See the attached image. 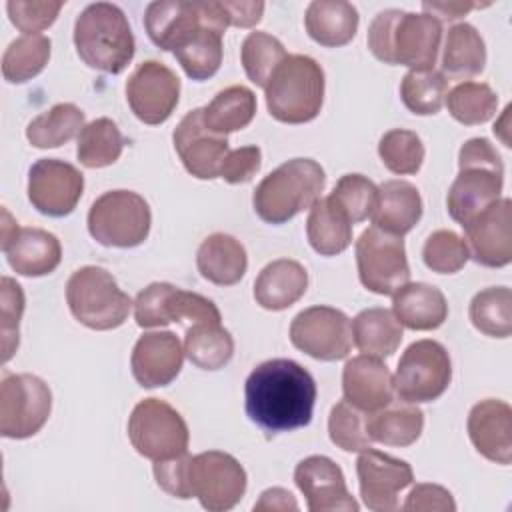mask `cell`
Instances as JSON below:
<instances>
[{
	"instance_id": "cell-41",
	"label": "cell",
	"mask_w": 512,
	"mask_h": 512,
	"mask_svg": "<svg viewBox=\"0 0 512 512\" xmlns=\"http://www.w3.org/2000/svg\"><path fill=\"white\" fill-rule=\"evenodd\" d=\"M50 38L24 34L8 44L2 56V76L10 84H22L38 76L50 60Z\"/></svg>"
},
{
	"instance_id": "cell-42",
	"label": "cell",
	"mask_w": 512,
	"mask_h": 512,
	"mask_svg": "<svg viewBox=\"0 0 512 512\" xmlns=\"http://www.w3.org/2000/svg\"><path fill=\"white\" fill-rule=\"evenodd\" d=\"M124 150L120 128L110 118H96L88 122L76 144V156L86 168H104L114 164Z\"/></svg>"
},
{
	"instance_id": "cell-24",
	"label": "cell",
	"mask_w": 512,
	"mask_h": 512,
	"mask_svg": "<svg viewBox=\"0 0 512 512\" xmlns=\"http://www.w3.org/2000/svg\"><path fill=\"white\" fill-rule=\"evenodd\" d=\"M182 362L184 350L174 332H146L132 348L130 368L142 388H158L180 374Z\"/></svg>"
},
{
	"instance_id": "cell-26",
	"label": "cell",
	"mask_w": 512,
	"mask_h": 512,
	"mask_svg": "<svg viewBox=\"0 0 512 512\" xmlns=\"http://www.w3.org/2000/svg\"><path fill=\"white\" fill-rule=\"evenodd\" d=\"M344 400L362 412H378L392 404L394 386L388 366L374 356H354L342 370Z\"/></svg>"
},
{
	"instance_id": "cell-33",
	"label": "cell",
	"mask_w": 512,
	"mask_h": 512,
	"mask_svg": "<svg viewBox=\"0 0 512 512\" xmlns=\"http://www.w3.org/2000/svg\"><path fill=\"white\" fill-rule=\"evenodd\" d=\"M402 324L388 308H366L352 320V340L356 348L374 358L392 356L402 342Z\"/></svg>"
},
{
	"instance_id": "cell-53",
	"label": "cell",
	"mask_w": 512,
	"mask_h": 512,
	"mask_svg": "<svg viewBox=\"0 0 512 512\" xmlns=\"http://www.w3.org/2000/svg\"><path fill=\"white\" fill-rule=\"evenodd\" d=\"M262 164V152L258 146H242L236 150H230L222 162L220 178H224L228 184H244L254 178V174L260 170Z\"/></svg>"
},
{
	"instance_id": "cell-56",
	"label": "cell",
	"mask_w": 512,
	"mask_h": 512,
	"mask_svg": "<svg viewBox=\"0 0 512 512\" xmlns=\"http://www.w3.org/2000/svg\"><path fill=\"white\" fill-rule=\"evenodd\" d=\"M474 8H480V4H474V2H430V0L422 2L424 14L434 16L440 24L442 22L458 20V18L466 16Z\"/></svg>"
},
{
	"instance_id": "cell-45",
	"label": "cell",
	"mask_w": 512,
	"mask_h": 512,
	"mask_svg": "<svg viewBox=\"0 0 512 512\" xmlns=\"http://www.w3.org/2000/svg\"><path fill=\"white\" fill-rule=\"evenodd\" d=\"M286 48L278 38L266 32H250L240 48V60L246 76L256 84L266 88L272 72L286 58Z\"/></svg>"
},
{
	"instance_id": "cell-50",
	"label": "cell",
	"mask_w": 512,
	"mask_h": 512,
	"mask_svg": "<svg viewBox=\"0 0 512 512\" xmlns=\"http://www.w3.org/2000/svg\"><path fill=\"white\" fill-rule=\"evenodd\" d=\"M24 312L22 286L4 276L0 282V320H2V360L8 362L18 348V324Z\"/></svg>"
},
{
	"instance_id": "cell-13",
	"label": "cell",
	"mask_w": 512,
	"mask_h": 512,
	"mask_svg": "<svg viewBox=\"0 0 512 512\" xmlns=\"http://www.w3.org/2000/svg\"><path fill=\"white\" fill-rule=\"evenodd\" d=\"M190 494L204 510L224 512L234 508L246 492V470L226 452L208 450L190 456L188 464Z\"/></svg>"
},
{
	"instance_id": "cell-23",
	"label": "cell",
	"mask_w": 512,
	"mask_h": 512,
	"mask_svg": "<svg viewBox=\"0 0 512 512\" xmlns=\"http://www.w3.org/2000/svg\"><path fill=\"white\" fill-rule=\"evenodd\" d=\"M2 224V252L10 268L20 276H46L54 272L62 260L60 240L42 228H20L6 218Z\"/></svg>"
},
{
	"instance_id": "cell-15",
	"label": "cell",
	"mask_w": 512,
	"mask_h": 512,
	"mask_svg": "<svg viewBox=\"0 0 512 512\" xmlns=\"http://www.w3.org/2000/svg\"><path fill=\"white\" fill-rule=\"evenodd\" d=\"M290 342L316 360L336 362L352 350V322L338 308L310 306L294 316Z\"/></svg>"
},
{
	"instance_id": "cell-29",
	"label": "cell",
	"mask_w": 512,
	"mask_h": 512,
	"mask_svg": "<svg viewBox=\"0 0 512 512\" xmlns=\"http://www.w3.org/2000/svg\"><path fill=\"white\" fill-rule=\"evenodd\" d=\"M422 218V196L418 188L406 180H386L378 188V206L372 214L376 228L404 236Z\"/></svg>"
},
{
	"instance_id": "cell-12",
	"label": "cell",
	"mask_w": 512,
	"mask_h": 512,
	"mask_svg": "<svg viewBox=\"0 0 512 512\" xmlns=\"http://www.w3.org/2000/svg\"><path fill=\"white\" fill-rule=\"evenodd\" d=\"M354 250L358 276L366 290L380 296H392L410 280L402 236L372 226L360 234Z\"/></svg>"
},
{
	"instance_id": "cell-3",
	"label": "cell",
	"mask_w": 512,
	"mask_h": 512,
	"mask_svg": "<svg viewBox=\"0 0 512 512\" xmlns=\"http://www.w3.org/2000/svg\"><path fill=\"white\" fill-rule=\"evenodd\" d=\"M74 46L86 66L120 74L134 58L136 42L122 8L112 2H96L78 14Z\"/></svg>"
},
{
	"instance_id": "cell-37",
	"label": "cell",
	"mask_w": 512,
	"mask_h": 512,
	"mask_svg": "<svg viewBox=\"0 0 512 512\" xmlns=\"http://www.w3.org/2000/svg\"><path fill=\"white\" fill-rule=\"evenodd\" d=\"M424 428V412L414 406H386L372 416H366V430L372 442L386 446H410L414 444Z\"/></svg>"
},
{
	"instance_id": "cell-46",
	"label": "cell",
	"mask_w": 512,
	"mask_h": 512,
	"mask_svg": "<svg viewBox=\"0 0 512 512\" xmlns=\"http://www.w3.org/2000/svg\"><path fill=\"white\" fill-rule=\"evenodd\" d=\"M382 164L394 174H416L424 162V144L412 130H388L378 142Z\"/></svg>"
},
{
	"instance_id": "cell-47",
	"label": "cell",
	"mask_w": 512,
	"mask_h": 512,
	"mask_svg": "<svg viewBox=\"0 0 512 512\" xmlns=\"http://www.w3.org/2000/svg\"><path fill=\"white\" fill-rule=\"evenodd\" d=\"M330 200L352 224H358L372 218L378 206V186L362 174H344L330 192Z\"/></svg>"
},
{
	"instance_id": "cell-19",
	"label": "cell",
	"mask_w": 512,
	"mask_h": 512,
	"mask_svg": "<svg viewBox=\"0 0 512 512\" xmlns=\"http://www.w3.org/2000/svg\"><path fill=\"white\" fill-rule=\"evenodd\" d=\"M356 474L362 502L374 512L398 510V494L414 482L412 466L406 460L374 448L362 450L356 460Z\"/></svg>"
},
{
	"instance_id": "cell-16",
	"label": "cell",
	"mask_w": 512,
	"mask_h": 512,
	"mask_svg": "<svg viewBox=\"0 0 512 512\" xmlns=\"http://www.w3.org/2000/svg\"><path fill=\"white\" fill-rule=\"evenodd\" d=\"M230 26L224 2H202V20L174 46L172 54L192 80H208L222 64V36Z\"/></svg>"
},
{
	"instance_id": "cell-28",
	"label": "cell",
	"mask_w": 512,
	"mask_h": 512,
	"mask_svg": "<svg viewBox=\"0 0 512 512\" xmlns=\"http://www.w3.org/2000/svg\"><path fill=\"white\" fill-rule=\"evenodd\" d=\"M392 312L410 330H436L448 318V302L432 284L406 282L392 294Z\"/></svg>"
},
{
	"instance_id": "cell-25",
	"label": "cell",
	"mask_w": 512,
	"mask_h": 512,
	"mask_svg": "<svg viewBox=\"0 0 512 512\" xmlns=\"http://www.w3.org/2000/svg\"><path fill=\"white\" fill-rule=\"evenodd\" d=\"M468 436L478 454L508 466L512 462V408L504 400H480L468 414Z\"/></svg>"
},
{
	"instance_id": "cell-5",
	"label": "cell",
	"mask_w": 512,
	"mask_h": 512,
	"mask_svg": "<svg viewBox=\"0 0 512 512\" xmlns=\"http://www.w3.org/2000/svg\"><path fill=\"white\" fill-rule=\"evenodd\" d=\"M324 168L312 158H292L260 180L252 204L268 224H284L320 198L324 190Z\"/></svg>"
},
{
	"instance_id": "cell-43",
	"label": "cell",
	"mask_w": 512,
	"mask_h": 512,
	"mask_svg": "<svg viewBox=\"0 0 512 512\" xmlns=\"http://www.w3.org/2000/svg\"><path fill=\"white\" fill-rule=\"evenodd\" d=\"M444 100L450 116L466 126L488 122L498 108V96L486 82H460L446 94Z\"/></svg>"
},
{
	"instance_id": "cell-9",
	"label": "cell",
	"mask_w": 512,
	"mask_h": 512,
	"mask_svg": "<svg viewBox=\"0 0 512 512\" xmlns=\"http://www.w3.org/2000/svg\"><path fill=\"white\" fill-rule=\"evenodd\" d=\"M128 438L148 460H170L188 452L190 432L176 408L160 398H144L128 418Z\"/></svg>"
},
{
	"instance_id": "cell-34",
	"label": "cell",
	"mask_w": 512,
	"mask_h": 512,
	"mask_svg": "<svg viewBox=\"0 0 512 512\" xmlns=\"http://www.w3.org/2000/svg\"><path fill=\"white\" fill-rule=\"evenodd\" d=\"M442 74L450 80H468L478 76L486 64V44L480 32L468 24H454L444 42L442 52Z\"/></svg>"
},
{
	"instance_id": "cell-1",
	"label": "cell",
	"mask_w": 512,
	"mask_h": 512,
	"mask_svg": "<svg viewBox=\"0 0 512 512\" xmlns=\"http://www.w3.org/2000/svg\"><path fill=\"white\" fill-rule=\"evenodd\" d=\"M244 398L248 418L264 432H290L310 424L316 404V382L298 362L274 358L250 372Z\"/></svg>"
},
{
	"instance_id": "cell-39",
	"label": "cell",
	"mask_w": 512,
	"mask_h": 512,
	"mask_svg": "<svg viewBox=\"0 0 512 512\" xmlns=\"http://www.w3.org/2000/svg\"><path fill=\"white\" fill-rule=\"evenodd\" d=\"M84 126V112L72 102H60L28 124L26 138L34 148H58L80 136Z\"/></svg>"
},
{
	"instance_id": "cell-11",
	"label": "cell",
	"mask_w": 512,
	"mask_h": 512,
	"mask_svg": "<svg viewBox=\"0 0 512 512\" xmlns=\"http://www.w3.org/2000/svg\"><path fill=\"white\" fill-rule=\"evenodd\" d=\"M52 410L48 384L34 374H4L0 382V434L24 440L42 430Z\"/></svg>"
},
{
	"instance_id": "cell-30",
	"label": "cell",
	"mask_w": 512,
	"mask_h": 512,
	"mask_svg": "<svg viewBox=\"0 0 512 512\" xmlns=\"http://www.w3.org/2000/svg\"><path fill=\"white\" fill-rule=\"evenodd\" d=\"M196 266L202 278L216 286H232L242 280L248 268L246 248L230 234L216 232L202 240L196 252Z\"/></svg>"
},
{
	"instance_id": "cell-32",
	"label": "cell",
	"mask_w": 512,
	"mask_h": 512,
	"mask_svg": "<svg viewBox=\"0 0 512 512\" xmlns=\"http://www.w3.org/2000/svg\"><path fill=\"white\" fill-rule=\"evenodd\" d=\"M202 18V2L190 0H158L150 2L144 14V28L148 38L160 50H172L178 38H182Z\"/></svg>"
},
{
	"instance_id": "cell-35",
	"label": "cell",
	"mask_w": 512,
	"mask_h": 512,
	"mask_svg": "<svg viewBox=\"0 0 512 512\" xmlns=\"http://www.w3.org/2000/svg\"><path fill=\"white\" fill-rule=\"evenodd\" d=\"M306 236L320 256H336L352 242V222L330 196L318 198L306 220Z\"/></svg>"
},
{
	"instance_id": "cell-51",
	"label": "cell",
	"mask_w": 512,
	"mask_h": 512,
	"mask_svg": "<svg viewBox=\"0 0 512 512\" xmlns=\"http://www.w3.org/2000/svg\"><path fill=\"white\" fill-rule=\"evenodd\" d=\"M64 2H40V0H32V2H24V0H8L6 2V10L10 16V22L26 34H36L46 30L48 26L54 24V20L58 18V12L62 10Z\"/></svg>"
},
{
	"instance_id": "cell-55",
	"label": "cell",
	"mask_w": 512,
	"mask_h": 512,
	"mask_svg": "<svg viewBox=\"0 0 512 512\" xmlns=\"http://www.w3.org/2000/svg\"><path fill=\"white\" fill-rule=\"evenodd\" d=\"M230 26L252 28L262 20L264 2H224Z\"/></svg>"
},
{
	"instance_id": "cell-31",
	"label": "cell",
	"mask_w": 512,
	"mask_h": 512,
	"mask_svg": "<svg viewBox=\"0 0 512 512\" xmlns=\"http://www.w3.org/2000/svg\"><path fill=\"white\" fill-rule=\"evenodd\" d=\"M358 22V10L344 0H314L304 16L308 36L328 48L348 44L356 36Z\"/></svg>"
},
{
	"instance_id": "cell-49",
	"label": "cell",
	"mask_w": 512,
	"mask_h": 512,
	"mask_svg": "<svg viewBox=\"0 0 512 512\" xmlns=\"http://www.w3.org/2000/svg\"><path fill=\"white\" fill-rule=\"evenodd\" d=\"M470 252L462 236L452 230L432 232L422 248L424 264L438 274H454L464 268Z\"/></svg>"
},
{
	"instance_id": "cell-27",
	"label": "cell",
	"mask_w": 512,
	"mask_h": 512,
	"mask_svg": "<svg viewBox=\"0 0 512 512\" xmlns=\"http://www.w3.org/2000/svg\"><path fill=\"white\" fill-rule=\"evenodd\" d=\"M306 288V268L292 258H278L260 270L254 282V300L264 310L280 312L296 304Z\"/></svg>"
},
{
	"instance_id": "cell-20",
	"label": "cell",
	"mask_w": 512,
	"mask_h": 512,
	"mask_svg": "<svg viewBox=\"0 0 512 512\" xmlns=\"http://www.w3.org/2000/svg\"><path fill=\"white\" fill-rule=\"evenodd\" d=\"M174 150L180 156L188 174L200 180H212L220 176L222 162L228 148V138L214 134L202 120V108L190 110L174 128Z\"/></svg>"
},
{
	"instance_id": "cell-38",
	"label": "cell",
	"mask_w": 512,
	"mask_h": 512,
	"mask_svg": "<svg viewBox=\"0 0 512 512\" xmlns=\"http://www.w3.org/2000/svg\"><path fill=\"white\" fill-rule=\"evenodd\" d=\"M184 354L202 370H220L234 354L232 334L214 322L190 324L184 336Z\"/></svg>"
},
{
	"instance_id": "cell-57",
	"label": "cell",
	"mask_w": 512,
	"mask_h": 512,
	"mask_svg": "<svg viewBox=\"0 0 512 512\" xmlns=\"http://www.w3.org/2000/svg\"><path fill=\"white\" fill-rule=\"evenodd\" d=\"M262 510H266V512H270V510L272 512L274 510L294 512V510H298V502L292 496V492H288L284 488H268L260 494V500L254 504V512H262Z\"/></svg>"
},
{
	"instance_id": "cell-8",
	"label": "cell",
	"mask_w": 512,
	"mask_h": 512,
	"mask_svg": "<svg viewBox=\"0 0 512 512\" xmlns=\"http://www.w3.org/2000/svg\"><path fill=\"white\" fill-rule=\"evenodd\" d=\"M152 224L148 202L132 190H110L98 196L88 212V232L102 246H140Z\"/></svg>"
},
{
	"instance_id": "cell-54",
	"label": "cell",
	"mask_w": 512,
	"mask_h": 512,
	"mask_svg": "<svg viewBox=\"0 0 512 512\" xmlns=\"http://www.w3.org/2000/svg\"><path fill=\"white\" fill-rule=\"evenodd\" d=\"M406 512H420V510H440V512H454L456 502L444 486L438 484H416L406 502L402 506Z\"/></svg>"
},
{
	"instance_id": "cell-52",
	"label": "cell",
	"mask_w": 512,
	"mask_h": 512,
	"mask_svg": "<svg viewBox=\"0 0 512 512\" xmlns=\"http://www.w3.org/2000/svg\"><path fill=\"white\" fill-rule=\"evenodd\" d=\"M188 464H190L188 452L170 460H156L154 462L156 484L174 498H180V500L192 498L190 484H188Z\"/></svg>"
},
{
	"instance_id": "cell-4",
	"label": "cell",
	"mask_w": 512,
	"mask_h": 512,
	"mask_svg": "<svg viewBox=\"0 0 512 512\" xmlns=\"http://www.w3.org/2000/svg\"><path fill=\"white\" fill-rule=\"evenodd\" d=\"M460 172L452 182L446 206L452 220L466 224L492 206L504 186V164L486 138H470L458 152Z\"/></svg>"
},
{
	"instance_id": "cell-21",
	"label": "cell",
	"mask_w": 512,
	"mask_h": 512,
	"mask_svg": "<svg viewBox=\"0 0 512 512\" xmlns=\"http://www.w3.org/2000/svg\"><path fill=\"white\" fill-rule=\"evenodd\" d=\"M512 202L498 198L484 212L462 224L470 258L488 268H504L512 260Z\"/></svg>"
},
{
	"instance_id": "cell-36",
	"label": "cell",
	"mask_w": 512,
	"mask_h": 512,
	"mask_svg": "<svg viewBox=\"0 0 512 512\" xmlns=\"http://www.w3.org/2000/svg\"><path fill=\"white\" fill-rule=\"evenodd\" d=\"M256 114V96L242 84L220 90L208 106L202 108V120L214 134L226 136L246 128Z\"/></svg>"
},
{
	"instance_id": "cell-17",
	"label": "cell",
	"mask_w": 512,
	"mask_h": 512,
	"mask_svg": "<svg viewBox=\"0 0 512 512\" xmlns=\"http://www.w3.org/2000/svg\"><path fill=\"white\" fill-rule=\"evenodd\" d=\"M180 98V78L158 60L142 62L126 82V100L134 116L150 126L166 122Z\"/></svg>"
},
{
	"instance_id": "cell-18",
	"label": "cell",
	"mask_w": 512,
	"mask_h": 512,
	"mask_svg": "<svg viewBox=\"0 0 512 512\" xmlns=\"http://www.w3.org/2000/svg\"><path fill=\"white\" fill-rule=\"evenodd\" d=\"M84 176L70 162L40 158L28 172V200L46 216H68L82 198Z\"/></svg>"
},
{
	"instance_id": "cell-14",
	"label": "cell",
	"mask_w": 512,
	"mask_h": 512,
	"mask_svg": "<svg viewBox=\"0 0 512 512\" xmlns=\"http://www.w3.org/2000/svg\"><path fill=\"white\" fill-rule=\"evenodd\" d=\"M134 318L140 328H158L184 320L190 324H220L222 320L220 310L210 298L182 290L168 282H152L138 292L134 300Z\"/></svg>"
},
{
	"instance_id": "cell-2",
	"label": "cell",
	"mask_w": 512,
	"mask_h": 512,
	"mask_svg": "<svg viewBox=\"0 0 512 512\" xmlns=\"http://www.w3.org/2000/svg\"><path fill=\"white\" fill-rule=\"evenodd\" d=\"M368 48L384 64L412 70L434 68L442 40V24L430 14L382 10L368 28Z\"/></svg>"
},
{
	"instance_id": "cell-6",
	"label": "cell",
	"mask_w": 512,
	"mask_h": 512,
	"mask_svg": "<svg viewBox=\"0 0 512 512\" xmlns=\"http://www.w3.org/2000/svg\"><path fill=\"white\" fill-rule=\"evenodd\" d=\"M264 92L268 112L278 122H310L324 102V70L306 54H288L272 72Z\"/></svg>"
},
{
	"instance_id": "cell-7",
	"label": "cell",
	"mask_w": 512,
	"mask_h": 512,
	"mask_svg": "<svg viewBox=\"0 0 512 512\" xmlns=\"http://www.w3.org/2000/svg\"><path fill=\"white\" fill-rule=\"evenodd\" d=\"M66 302L72 316L92 330H112L126 322L134 302L114 276L100 266H82L66 282Z\"/></svg>"
},
{
	"instance_id": "cell-22",
	"label": "cell",
	"mask_w": 512,
	"mask_h": 512,
	"mask_svg": "<svg viewBox=\"0 0 512 512\" xmlns=\"http://www.w3.org/2000/svg\"><path fill=\"white\" fill-rule=\"evenodd\" d=\"M294 482L310 512H358V502L346 488L340 466L328 456H308L296 464Z\"/></svg>"
},
{
	"instance_id": "cell-44",
	"label": "cell",
	"mask_w": 512,
	"mask_h": 512,
	"mask_svg": "<svg viewBox=\"0 0 512 512\" xmlns=\"http://www.w3.org/2000/svg\"><path fill=\"white\" fill-rule=\"evenodd\" d=\"M448 94V80L440 70H410L400 84V98L404 106L418 116L440 112Z\"/></svg>"
},
{
	"instance_id": "cell-48",
	"label": "cell",
	"mask_w": 512,
	"mask_h": 512,
	"mask_svg": "<svg viewBox=\"0 0 512 512\" xmlns=\"http://www.w3.org/2000/svg\"><path fill=\"white\" fill-rule=\"evenodd\" d=\"M328 434L330 440L344 452H362L372 444L366 430V416L346 400L332 406L328 416Z\"/></svg>"
},
{
	"instance_id": "cell-10",
	"label": "cell",
	"mask_w": 512,
	"mask_h": 512,
	"mask_svg": "<svg viewBox=\"0 0 512 512\" xmlns=\"http://www.w3.org/2000/svg\"><path fill=\"white\" fill-rule=\"evenodd\" d=\"M450 380L452 364L446 348L436 340H416L400 356L392 386L406 404H422L440 398Z\"/></svg>"
},
{
	"instance_id": "cell-40",
	"label": "cell",
	"mask_w": 512,
	"mask_h": 512,
	"mask_svg": "<svg viewBox=\"0 0 512 512\" xmlns=\"http://www.w3.org/2000/svg\"><path fill=\"white\" fill-rule=\"evenodd\" d=\"M472 326L492 338L512 334V292L506 286H490L474 294L468 306Z\"/></svg>"
}]
</instances>
